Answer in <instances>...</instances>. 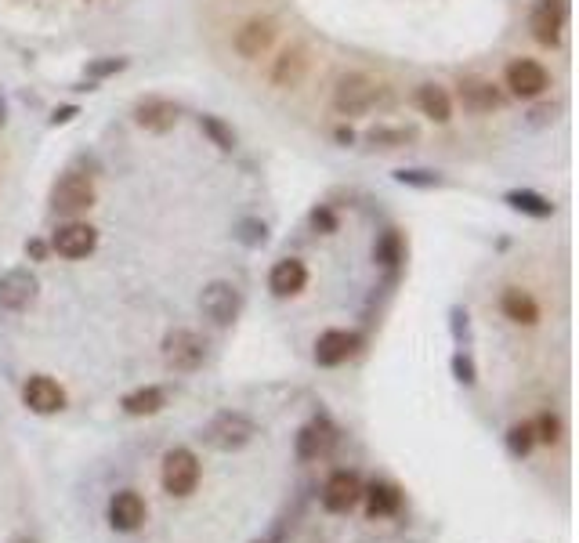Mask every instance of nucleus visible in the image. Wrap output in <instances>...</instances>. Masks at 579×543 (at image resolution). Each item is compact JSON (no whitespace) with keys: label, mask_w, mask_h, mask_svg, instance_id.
Masks as SVG:
<instances>
[{"label":"nucleus","mask_w":579,"mask_h":543,"mask_svg":"<svg viewBox=\"0 0 579 543\" xmlns=\"http://www.w3.org/2000/svg\"><path fill=\"white\" fill-rule=\"evenodd\" d=\"M203 478V464L200 457L192 453L189 446H174L163 453V464H160V486L167 496H174V500H185V496L196 493V486H200Z\"/></svg>","instance_id":"1"},{"label":"nucleus","mask_w":579,"mask_h":543,"mask_svg":"<svg viewBox=\"0 0 579 543\" xmlns=\"http://www.w3.org/2000/svg\"><path fill=\"white\" fill-rule=\"evenodd\" d=\"M200 439L218 453H236V449L250 446L257 439V424L239 410H221L218 417L210 420L207 428L200 431Z\"/></svg>","instance_id":"2"},{"label":"nucleus","mask_w":579,"mask_h":543,"mask_svg":"<svg viewBox=\"0 0 579 543\" xmlns=\"http://www.w3.org/2000/svg\"><path fill=\"white\" fill-rule=\"evenodd\" d=\"M380 102V84L366 73H344L333 87V109L341 116H362Z\"/></svg>","instance_id":"3"},{"label":"nucleus","mask_w":579,"mask_h":543,"mask_svg":"<svg viewBox=\"0 0 579 543\" xmlns=\"http://www.w3.org/2000/svg\"><path fill=\"white\" fill-rule=\"evenodd\" d=\"M95 200H98L95 181L80 171L62 174V178L55 181V189H51V210H55V214H66V218H76V214L91 210Z\"/></svg>","instance_id":"4"},{"label":"nucleus","mask_w":579,"mask_h":543,"mask_svg":"<svg viewBox=\"0 0 579 543\" xmlns=\"http://www.w3.org/2000/svg\"><path fill=\"white\" fill-rule=\"evenodd\" d=\"M163 362L171 366L174 373H196L207 362V341H203L196 330H171L163 337Z\"/></svg>","instance_id":"5"},{"label":"nucleus","mask_w":579,"mask_h":543,"mask_svg":"<svg viewBox=\"0 0 579 543\" xmlns=\"http://www.w3.org/2000/svg\"><path fill=\"white\" fill-rule=\"evenodd\" d=\"M362 489H366V482H362L359 471H352V467H337V471L326 478L319 500H323V507L330 511V515H352L355 507L362 504Z\"/></svg>","instance_id":"6"},{"label":"nucleus","mask_w":579,"mask_h":543,"mask_svg":"<svg viewBox=\"0 0 579 543\" xmlns=\"http://www.w3.org/2000/svg\"><path fill=\"white\" fill-rule=\"evenodd\" d=\"M200 308L214 326H232L239 319V308H243V294H239L236 283H207L200 294Z\"/></svg>","instance_id":"7"},{"label":"nucleus","mask_w":579,"mask_h":543,"mask_svg":"<svg viewBox=\"0 0 579 543\" xmlns=\"http://www.w3.org/2000/svg\"><path fill=\"white\" fill-rule=\"evenodd\" d=\"M40 297V279L37 272H29V268H8L4 276H0V308L4 312H26V308L37 305Z\"/></svg>","instance_id":"8"},{"label":"nucleus","mask_w":579,"mask_h":543,"mask_svg":"<svg viewBox=\"0 0 579 543\" xmlns=\"http://www.w3.org/2000/svg\"><path fill=\"white\" fill-rule=\"evenodd\" d=\"M22 406L37 417H55V413L66 410V391L55 377L48 373H33L26 384H22Z\"/></svg>","instance_id":"9"},{"label":"nucleus","mask_w":579,"mask_h":543,"mask_svg":"<svg viewBox=\"0 0 579 543\" xmlns=\"http://www.w3.org/2000/svg\"><path fill=\"white\" fill-rule=\"evenodd\" d=\"M337 424H333L330 417H312L308 424H304L301 431H297V439H294V449H297V460H304V464H312V460L326 457L333 446H337Z\"/></svg>","instance_id":"10"},{"label":"nucleus","mask_w":579,"mask_h":543,"mask_svg":"<svg viewBox=\"0 0 579 543\" xmlns=\"http://www.w3.org/2000/svg\"><path fill=\"white\" fill-rule=\"evenodd\" d=\"M507 87H511L514 98H522V102H532V98H540L547 87H551V73L536 62V58H514L511 66L504 73Z\"/></svg>","instance_id":"11"},{"label":"nucleus","mask_w":579,"mask_h":543,"mask_svg":"<svg viewBox=\"0 0 579 543\" xmlns=\"http://www.w3.org/2000/svg\"><path fill=\"white\" fill-rule=\"evenodd\" d=\"M95 247H98V229L76 218H69L66 225H58L55 236H51V250H55L58 258H69V261L87 258Z\"/></svg>","instance_id":"12"},{"label":"nucleus","mask_w":579,"mask_h":543,"mask_svg":"<svg viewBox=\"0 0 579 543\" xmlns=\"http://www.w3.org/2000/svg\"><path fill=\"white\" fill-rule=\"evenodd\" d=\"M105 518H109V525H113L116 533H138L145 525V518H149L145 496L138 493V489H120V493H113V500H109Z\"/></svg>","instance_id":"13"},{"label":"nucleus","mask_w":579,"mask_h":543,"mask_svg":"<svg viewBox=\"0 0 579 543\" xmlns=\"http://www.w3.org/2000/svg\"><path fill=\"white\" fill-rule=\"evenodd\" d=\"M362 504H366V518L370 522H388V518L402 515L406 493L395 482H370V486L362 489Z\"/></svg>","instance_id":"14"},{"label":"nucleus","mask_w":579,"mask_h":543,"mask_svg":"<svg viewBox=\"0 0 579 543\" xmlns=\"http://www.w3.org/2000/svg\"><path fill=\"white\" fill-rule=\"evenodd\" d=\"M362 348V337L355 330H323L319 341H315V362L333 370V366H344L355 352Z\"/></svg>","instance_id":"15"},{"label":"nucleus","mask_w":579,"mask_h":543,"mask_svg":"<svg viewBox=\"0 0 579 543\" xmlns=\"http://www.w3.org/2000/svg\"><path fill=\"white\" fill-rule=\"evenodd\" d=\"M456 98H460V105H464L467 113H475V116L493 113V109H500V102H504V98H500V87H496L493 80H482V77L460 80Z\"/></svg>","instance_id":"16"},{"label":"nucleus","mask_w":579,"mask_h":543,"mask_svg":"<svg viewBox=\"0 0 579 543\" xmlns=\"http://www.w3.org/2000/svg\"><path fill=\"white\" fill-rule=\"evenodd\" d=\"M272 40H276V22L261 19V15H254L236 29V51L243 58H261L272 48Z\"/></svg>","instance_id":"17"},{"label":"nucleus","mask_w":579,"mask_h":543,"mask_svg":"<svg viewBox=\"0 0 579 543\" xmlns=\"http://www.w3.org/2000/svg\"><path fill=\"white\" fill-rule=\"evenodd\" d=\"M532 37L540 40L543 48H554L561 40V29H565V4L561 0H540L536 11H532Z\"/></svg>","instance_id":"18"},{"label":"nucleus","mask_w":579,"mask_h":543,"mask_svg":"<svg viewBox=\"0 0 579 543\" xmlns=\"http://www.w3.org/2000/svg\"><path fill=\"white\" fill-rule=\"evenodd\" d=\"M178 105L171 102V98H142V102L134 105V124L145 127V131H171L174 124H178Z\"/></svg>","instance_id":"19"},{"label":"nucleus","mask_w":579,"mask_h":543,"mask_svg":"<svg viewBox=\"0 0 579 543\" xmlns=\"http://www.w3.org/2000/svg\"><path fill=\"white\" fill-rule=\"evenodd\" d=\"M308 286V268L301 258H283L268 272V290L276 297H297Z\"/></svg>","instance_id":"20"},{"label":"nucleus","mask_w":579,"mask_h":543,"mask_svg":"<svg viewBox=\"0 0 579 543\" xmlns=\"http://www.w3.org/2000/svg\"><path fill=\"white\" fill-rule=\"evenodd\" d=\"M163 406H167V388L163 384H145V388L127 391L120 399V410L127 417H156V413H163Z\"/></svg>","instance_id":"21"},{"label":"nucleus","mask_w":579,"mask_h":543,"mask_svg":"<svg viewBox=\"0 0 579 543\" xmlns=\"http://www.w3.org/2000/svg\"><path fill=\"white\" fill-rule=\"evenodd\" d=\"M308 73V51L301 44H290V48L279 51L276 66H272V84L276 87H297Z\"/></svg>","instance_id":"22"},{"label":"nucleus","mask_w":579,"mask_h":543,"mask_svg":"<svg viewBox=\"0 0 579 543\" xmlns=\"http://www.w3.org/2000/svg\"><path fill=\"white\" fill-rule=\"evenodd\" d=\"M500 308H504L507 319L518 326L540 323V305H536V297H532L529 290H522V286H507L504 297H500Z\"/></svg>","instance_id":"23"},{"label":"nucleus","mask_w":579,"mask_h":543,"mask_svg":"<svg viewBox=\"0 0 579 543\" xmlns=\"http://www.w3.org/2000/svg\"><path fill=\"white\" fill-rule=\"evenodd\" d=\"M417 109L428 120H435V124H449V116H453V98H449L446 87L438 84H420L417 91Z\"/></svg>","instance_id":"24"},{"label":"nucleus","mask_w":579,"mask_h":543,"mask_svg":"<svg viewBox=\"0 0 579 543\" xmlns=\"http://www.w3.org/2000/svg\"><path fill=\"white\" fill-rule=\"evenodd\" d=\"M507 203H511L514 210H522V214H529V218H551L554 214V203L543 200L540 192H529V189H514L507 192Z\"/></svg>","instance_id":"25"},{"label":"nucleus","mask_w":579,"mask_h":543,"mask_svg":"<svg viewBox=\"0 0 579 543\" xmlns=\"http://www.w3.org/2000/svg\"><path fill=\"white\" fill-rule=\"evenodd\" d=\"M413 138H417L413 127H373V131H366V145H373V149H399Z\"/></svg>","instance_id":"26"},{"label":"nucleus","mask_w":579,"mask_h":543,"mask_svg":"<svg viewBox=\"0 0 579 543\" xmlns=\"http://www.w3.org/2000/svg\"><path fill=\"white\" fill-rule=\"evenodd\" d=\"M532 424V435H536V446H558L561 435H565V428H561V417L554 410H543L536 420H529Z\"/></svg>","instance_id":"27"},{"label":"nucleus","mask_w":579,"mask_h":543,"mask_svg":"<svg viewBox=\"0 0 579 543\" xmlns=\"http://www.w3.org/2000/svg\"><path fill=\"white\" fill-rule=\"evenodd\" d=\"M406 258V247H402V236L395 229H388L384 236H380V243L373 247V261L384 268H395L399 261Z\"/></svg>","instance_id":"28"},{"label":"nucleus","mask_w":579,"mask_h":543,"mask_svg":"<svg viewBox=\"0 0 579 543\" xmlns=\"http://www.w3.org/2000/svg\"><path fill=\"white\" fill-rule=\"evenodd\" d=\"M507 449H511L514 457H529L532 449H536V435H532L529 420H522V424H514V428L507 431Z\"/></svg>","instance_id":"29"},{"label":"nucleus","mask_w":579,"mask_h":543,"mask_svg":"<svg viewBox=\"0 0 579 543\" xmlns=\"http://www.w3.org/2000/svg\"><path fill=\"white\" fill-rule=\"evenodd\" d=\"M200 127H203V134H207L210 142L218 145V149H236V134H232V127H225L218 120V116H200Z\"/></svg>","instance_id":"30"},{"label":"nucleus","mask_w":579,"mask_h":543,"mask_svg":"<svg viewBox=\"0 0 579 543\" xmlns=\"http://www.w3.org/2000/svg\"><path fill=\"white\" fill-rule=\"evenodd\" d=\"M453 377L460 384H464V388H471V384L478 381L475 377V362H471V355H464V352H456L453 355Z\"/></svg>","instance_id":"31"},{"label":"nucleus","mask_w":579,"mask_h":543,"mask_svg":"<svg viewBox=\"0 0 579 543\" xmlns=\"http://www.w3.org/2000/svg\"><path fill=\"white\" fill-rule=\"evenodd\" d=\"M395 178H399L402 185H417V189H435L438 185V174L431 171H399Z\"/></svg>","instance_id":"32"},{"label":"nucleus","mask_w":579,"mask_h":543,"mask_svg":"<svg viewBox=\"0 0 579 543\" xmlns=\"http://www.w3.org/2000/svg\"><path fill=\"white\" fill-rule=\"evenodd\" d=\"M124 66H127L124 58H109V62H91L87 73H91V77H109V73H120Z\"/></svg>","instance_id":"33"},{"label":"nucleus","mask_w":579,"mask_h":543,"mask_svg":"<svg viewBox=\"0 0 579 543\" xmlns=\"http://www.w3.org/2000/svg\"><path fill=\"white\" fill-rule=\"evenodd\" d=\"M312 225H315L319 232H333V229H337V218H333V214H330L326 207H319V210L312 214Z\"/></svg>","instance_id":"34"},{"label":"nucleus","mask_w":579,"mask_h":543,"mask_svg":"<svg viewBox=\"0 0 579 543\" xmlns=\"http://www.w3.org/2000/svg\"><path fill=\"white\" fill-rule=\"evenodd\" d=\"M73 116H76V109H73V105H66V109H58V113L55 116H51V124H69V120H73Z\"/></svg>","instance_id":"35"},{"label":"nucleus","mask_w":579,"mask_h":543,"mask_svg":"<svg viewBox=\"0 0 579 543\" xmlns=\"http://www.w3.org/2000/svg\"><path fill=\"white\" fill-rule=\"evenodd\" d=\"M26 254H33V261H44V254H48V247H44V243H37V239H33V243H26Z\"/></svg>","instance_id":"36"},{"label":"nucleus","mask_w":579,"mask_h":543,"mask_svg":"<svg viewBox=\"0 0 579 543\" xmlns=\"http://www.w3.org/2000/svg\"><path fill=\"white\" fill-rule=\"evenodd\" d=\"M4 120H8V102H4V91H0V127H4Z\"/></svg>","instance_id":"37"},{"label":"nucleus","mask_w":579,"mask_h":543,"mask_svg":"<svg viewBox=\"0 0 579 543\" xmlns=\"http://www.w3.org/2000/svg\"><path fill=\"white\" fill-rule=\"evenodd\" d=\"M11 543H37V540H33V536H29V533H19Z\"/></svg>","instance_id":"38"},{"label":"nucleus","mask_w":579,"mask_h":543,"mask_svg":"<svg viewBox=\"0 0 579 543\" xmlns=\"http://www.w3.org/2000/svg\"><path fill=\"white\" fill-rule=\"evenodd\" d=\"M254 543H261V540H254Z\"/></svg>","instance_id":"39"}]
</instances>
